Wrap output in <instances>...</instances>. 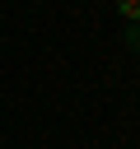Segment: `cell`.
Returning a JSON list of instances; mask_svg holds the SVG:
<instances>
[{"mask_svg":"<svg viewBox=\"0 0 140 149\" xmlns=\"http://www.w3.org/2000/svg\"><path fill=\"white\" fill-rule=\"evenodd\" d=\"M117 9H121L131 23H140V0H117Z\"/></svg>","mask_w":140,"mask_h":149,"instance_id":"obj_1","label":"cell"}]
</instances>
